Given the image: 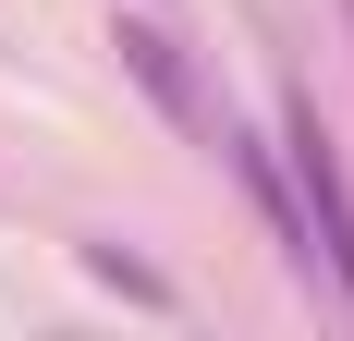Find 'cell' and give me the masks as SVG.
Masks as SVG:
<instances>
[{"label":"cell","mask_w":354,"mask_h":341,"mask_svg":"<svg viewBox=\"0 0 354 341\" xmlns=\"http://www.w3.org/2000/svg\"><path fill=\"white\" fill-rule=\"evenodd\" d=\"M281 159H293V195H306V232H318V269H330V293L354 317V170L330 146L318 98H281Z\"/></svg>","instance_id":"6da1fadb"},{"label":"cell","mask_w":354,"mask_h":341,"mask_svg":"<svg viewBox=\"0 0 354 341\" xmlns=\"http://www.w3.org/2000/svg\"><path fill=\"white\" fill-rule=\"evenodd\" d=\"M110 49H122V73L147 86V110H159L171 135H196V146L220 135V98H208V73L183 61V37H171V25H147V12H135V25H110Z\"/></svg>","instance_id":"7a4b0ae2"},{"label":"cell","mask_w":354,"mask_h":341,"mask_svg":"<svg viewBox=\"0 0 354 341\" xmlns=\"http://www.w3.org/2000/svg\"><path fill=\"white\" fill-rule=\"evenodd\" d=\"M86 280H98V293H122V305H147V317H183V293L147 269V256H122V244H86Z\"/></svg>","instance_id":"3957f363"},{"label":"cell","mask_w":354,"mask_h":341,"mask_svg":"<svg viewBox=\"0 0 354 341\" xmlns=\"http://www.w3.org/2000/svg\"><path fill=\"white\" fill-rule=\"evenodd\" d=\"M342 25H354V0H342Z\"/></svg>","instance_id":"277c9868"}]
</instances>
